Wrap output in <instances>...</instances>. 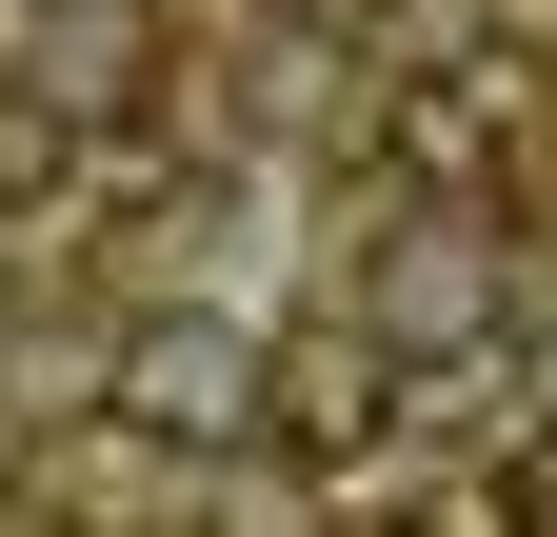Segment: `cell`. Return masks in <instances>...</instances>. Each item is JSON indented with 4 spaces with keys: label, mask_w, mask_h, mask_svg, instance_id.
<instances>
[{
    "label": "cell",
    "mask_w": 557,
    "mask_h": 537,
    "mask_svg": "<svg viewBox=\"0 0 557 537\" xmlns=\"http://www.w3.org/2000/svg\"><path fill=\"white\" fill-rule=\"evenodd\" d=\"M359 339H379L398 378L498 359V220H379V259H359Z\"/></svg>",
    "instance_id": "6da1fadb"
},
{
    "label": "cell",
    "mask_w": 557,
    "mask_h": 537,
    "mask_svg": "<svg viewBox=\"0 0 557 537\" xmlns=\"http://www.w3.org/2000/svg\"><path fill=\"white\" fill-rule=\"evenodd\" d=\"M278 398H259V339L220 299H180V319H120V438H160V458H220L259 438Z\"/></svg>",
    "instance_id": "7a4b0ae2"
},
{
    "label": "cell",
    "mask_w": 557,
    "mask_h": 537,
    "mask_svg": "<svg viewBox=\"0 0 557 537\" xmlns=\"http://www.w3.org/2000/svg\"><path fill=\"white\" fill-rule=\"evenodd\" d=\"M398 419V359L379 339H319V359H278V438H299V458H359Z\"/></svg>",
    "instance_id": "3957f363"
},
{
    "label": "cell",
    "mask_w": 557,
    "mask_h": 537,
    "mask_svg": "<svg viewBox=\"0 0 557 537\" xmlns=\"http://www.w3.org/2000/svg\"><path fill=\"white\" fill-rule=\"evenodd\" d=\"M478 537H557V419L498 438V478H478Z\"/></svg>",
    "instance_id": "277c9868"
},
{
    "label": "cell",
    "mask_w": 557,
    "mask_h": 537,
    "mask_svg": "<svg viewBox=\"0 0 557 537\" xmlns=\"http://www.w3.org/2000/svg\"><path fill=\"white\" fill-rule=\"evenodd\" d=\"M40 179H60V120H40V100H0V199H40Z\"/></svg>",
    "instance_id": "5b68a950"
}]
</instances>
